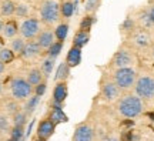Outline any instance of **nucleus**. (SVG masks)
I'll return each mask as SVG.
<instances>
[{
	"instance_id": "nucleus-44",
	"label": "nucleus",
	"mask_w": 154,
	"mask_h": 141,
	"mask_svg": "<svg viewBox=\"0 0 154 141\" xmlns=\"http://www.w3.org/2000/svg\"><path fill=\"white\" fill-rule=\"evenodd\" d=\"M6 141H17V140H14V138H7Z\"/></svg>"
},
{
	"instance_id": "nucleus-42",
	"label": "nucleus",
	"mask_w": 154,
	"mask_h": 141,
	"mask_svg": "<svg viewBox=\"0 0 154 141\" xmlns=\"http://www.w3.org/2000/svg\"><path fill=\"white\" fill-rule=\"evenodd\" d=\"M5 24H6L5 22H2V20H0V32L2 33H3V30H5Z\"/></svg>"
},
{
	"instance_id": "nucleus-25",
	"label": "nucleus",
	"mask_w": 154,
	"mask_h": 141,
	"mask_svg": "<svg viewBox=\"0 0 154 141\" xmlns=\"http://www.w3.org/2000/svg\"><path fill=\"white\" fill-rule=\"evenodd\" d=\"M53 67H54V60L53 59H46L43 60V63H42V67H40V70L43 73L44 77H50L51 74V71H53Z\"/></svg>"
},
{
	"instance_id": "nucleus-41",
	"label": "nucleus",
	"mask_w": 154,
	"mask_h": 141,
	"mask_svg": "<svg viewBox=\"0 0 154 141\" xmlns=\"http://www.w3.org/2000/svg\"><path fill=\"white\" fill-rule=\"evenodd\" d=\"M103 141H119L117 138H114V137H107V138H104Z\"/></svg>"
},
{
	"instance_id": "nucleus-6",
	"label": "nucleus",
	"mask_w": 154,
	"mask_h": 141,
	"mask_svg": "<svg viewBox=\"0 0 154 141\" xmlns=\"http://www.w3.org/2000/svg\"><path fill=\"white\" fill-rule=\"evenodd\" d=\"M20 33L24 38H34L40 34V23L36 19H27L22 23Z\"/></svg>"
},
{
	"instance_id": "nucleus-43",
	"label": "nucleus",
	"mask_w": 154,
	"mask_h": 141,
	"mask_svg": "<svg viewBox=\"0 0 154 141\" xmlns=\"http://www.w3.org/2000/svg\"><path fill=\"white\" fill-rule=\"evenodd\" d=\"M3 44H5V43H3V40L0 38V51H2V50H3V49H5V47H3Z\"/></svg>"
},
{
	"instance_id": "nucleus-3",
	"label": "nucleus",
	"mask_w": 154,
	"mask_h": 141,
	"mask_svg": "<svg viewBox=\"0 0 154 141\" xmlns=\"http://www.w3.org/2000/svg\"><path fill=\"white\" fill-rule=\"evenodd\" d=\"M114 83L119 88H130L136 84V71L130 67L117 69L114 73Z\"/></svg>"
},
{
	"instance_id": "nucleus-20",
	"label": "nucleus",
	"mask_w": 154,
	"mask_h": 141,
	"mask_svg": "<svg viewBox=\"0 0 154 141\" xmlns=\"http://www.w3.org/2000/svg\"><path fill=\"white\" fill-rule=\"evenodd\" d=\"M0 11H2L3 16H11L16 11V5L11 0H5L0 6Z\"/></svg>"
},
{
	"instance_id": "nucleus-23",
	"label": "nucleus",
	"mask_w": 154,
	"mask_h": 141,
	"mask_svg": "<svg viewBox=\"0 0 154 141\" xmlns=\"http://www.w3.org/2000/svg\"><path fill=\"white\" fill-rule=\"evenodd\" d=\"M24 46H26V41H24L23 37H16L11 40V51L13 53L22 54L23 50H24Z\"/></svg>"
},
{
	"instance_id": "nucleus-35",
	"label": "nucleus",
	"mask_w": 154,
	"mask_h": 141,
	"mask_svg": "<svg viewBox=\"0 0 154 141\" xmlns=\"http://www.w3.org/2000/svg\"><path fill=\"white\" fill-rule=\"evenodd\" d=\"M9 130V118L6 115H0V131Z\"/></svg>"
},
{
	"instance_id": "nucleus-2",
	"label": "nucleus",
	"mask_w": 154,
	"mask_h": 141,
	"mask_svg": "<svg viewBox=\"0 0 154 141\" xmlns=\"http://www.w3.org/2000/svg\"><path fill=\"white\" fill-rule=\"evenodd\" d=\"M40 16H42V20L46 23H54L59 20V16H60V5L57 0H46L43 5H42V9H40Z\"/></svg>"
},
{
	"instance_id": "nucleus-12",
	"label": "nucleus",
	"mask_w": 154,
	"mask_h": 141,
	"mask_svg": "<svg viewBox=\"0 0 154 141\" xmlns=\"http://www.w3.org/2000/svg\"><path fill=\"white\" fill-rule=\"evenodd\" d=\"M40 51H42V47L38 46L37 41H29L24 46L22 56L24 59H34V57H37L40 54Z\"/></svg>"
},
{
	"instance_id": "nucleus-46",
	"label": "nucleus",
	"mask_w": 154,
	"mask_h": 141,
	"mask_svg": "<svg viewBox=\"0 0 154 141\" xmlns=\"http://www.w3.org/2000/svg\"><path fill=\"white\" fill-rule=\"evenodd\" d=\"M153 56H154V49H153Z\"/></svg>"
},
{
	"instance_id": "nucleus-11",
	"label": "nucleus",
	"mask_w": 154,
	"mask_h": 141,
	"mask_svg": "<svg viewBox=\"0 0 154 141\" xmlns=\"http://www.w3.org/2000/svg\"><path fill=\"white\" fill-rule=\"evenodd\" d=\"M103 96H104L106 100H116V98L119 97V94H120V88L117 87L116 83H111V81H107L104 83V86H103Z\"/></svg>"
},
{
	"instance_id": "nucleus-36",
	"label": "nucleus",
	"mask_w": 154,
	"mask_h": 141,
	"mask_svg": "<svg viewBox=\"0 0 154 141\" xmlns=\"http://www.w3.org/2000/svg\"><path fill=\"white\" fill-rule=\"evenodd\" d=\"M46 88H47L46 83H40V84H37V86H36V88H34V91H36V96L42 97L44 93H46Z\"/></svg>"
},
{
	"instance_id": "nucleus-14",
	"label": "nucleus",
	"mask_w": 154,
	"mask_h": 141,
	"mask_svg": "<svg viewBox=\"0 0 154 141\" xmlns=\"http://www.w3.org/2000/svg\"><path fill=\"white\" fill-rule=\"evenodd\" d=\"M37 43L42 49H49L51 44L54 43V34L49 30H44V32H40V34L37 36Z\"/></svg>"
},
{
	"instance_id": "nucleus-13",
	"label": "nucleus",
	"mask_w": 154,
	"mask_h": 141,
	"mask_svg": "<svg viewBox=\"0 0 154 141\" xmlns=\"http://www.w3.org/2000/svg\"><path fill=\"white\" fill-rule=\"evenodd\" d=\"M80 61H82V49L73 46L72 49L69 50V53H67L66 63L69 64V67L72 69V67H76V66L80 64Z\"/></svg>"
},
{
	"instance_id": "nucleus-29",
	"label": "nucleus",
	"mask_w": 154,
	"mask_h": 141,
	"mask_svg": "<svg viewBox=\"0 0 154 141\" xmlns=\"http://www.w3.org/2000/svg\"><path fill=\"white\" fill-rule=\"evenodd\" d=\"M60 13L64 17L73 16V13H74V5H73L72 2H66V3H63V5L60 6Z\"/></svg>"
},
{
	"instance_id": "nucleus-19",
	"label": "nucleus",
	"mask_w": 154,
	"mask_h": 141,
	"mask_svg": "<svg viewBox=\"0 0 154 141\" xmlns=\"http://www.w3.org/2000/svg\"><path fill=\"white\" fill-rule=\"evenodd\" d=\"M17 32H19V29H17L16 22H13V20H10V22H6L5 30H3V34H5V37H7V38L14 37V36L17 34Z\"/></svg>"
},
{
	"instance_id": "nucleus-27",
	"label": "nucleus",
	"mask_w": 154,
	"mask_h": 141,
	"mask_svg": "<svg viewBox=\"0 0 154 141\" xmlns=\"http://www.w3.org/2000/svg\"><path fill=\"white\" fill-rule=\"evenodd\" d=\"M67 33H69V26L67 24H60L57 26V29L54 30V37L59 40V41H64V38L67 37Z\"/></svg>"
},
{
	"instance_id": "nucleus-16",
	"label": "nucleus",
	"mask_w": 154,
	"mask_h": 141,
	"mask_svg": "<svg viewBox=\"0 0 154 141\" xmlns=\"http://www.w3.org/2000/svg\"><path fill=\"white\" fill-rule=\"evenodd\" d=\"M88 40H90V34H88V32H83V30H80V32L76 33V36H74V38H73V46H74V47H79V49H82V47H84V46L88 43Z\"/></svg>"
},
{
	"instance_id": "nucleus-24",
	"label": "nucleus",
	"mask_w": 154,
	"mask_h": 141,
	"mask_svg": "<svg viewBox=\"0 0 154 141\" xmlns=\"http://www.w3.org/2000/svg\"><path fill=\"white\" fill-rule=\"evenodd\" d=\"M38 101H40V97L38 96H32V97H29V100L26 101V104H24V111L27 114H32L36 110V107H37Z\"/></svg>"
},
{
	"instance_id": "nucleus-39",
	"label": "nucleus",
	"mask_w": 154,
	"mask_h": 141,
	"mask_svg": "<svg viewBox=\"0 0 154 141\" xmlns=\"http://www.w3.org/2000/svg\"><path fill=\"white\" fill-rule=\"evenodd\" d=\"M149 16H150V20L154 23V6L149 10Z\"/></svg>"
},
{
	"instance_id": "nucleus-28",
	"label": "nucleus",
	"mask_w": 154,
	"mask_h": 141,
	"mask_svg": "<svg viewBox=\"0 0 154 141\" xmlns=\"http://www.w3.org/2000/svg\"><path fill=\"white\" fill-rule=\"evenodd\" d=\"M14 60V53L11 51V49H3L0 51V61L2 63H5V64H9Z\"/></svg>"
},
{
	"instance_id": "nucleus-30",
	"label": "nucleus",
	"mask_w": 154,
	"mask_h": 141,
	"mask_svg": "<svg viewBox=\"0 0 154 141\" xmlns=\"http://www.w3.org/2000/svg\"><path fill=\"white\" fill-rule=\"evenodd\" d=\"M23 136H24V127H19V125H14L10 130V138H14L17 141H22Z\"/></svg>"
},
{
	"instance_id": "nucleus-1",
	"label": "nucleus",
	"mask_w": 154,
	"mask_h": 141,
	"mask_svg": "<svg viewBox=\"0 0 154 141\" xmlns=\"http://www.w3.org/2000/svg\"><path fill=\"white\" fill-rule=\"evenodd\" d=\"M119 111L127 118H134L143 113L141 98L137 96H124L119 101Z\"/></svg>"
},
{
	"instance_id": "nucleus-22",
	"label": "nucleus",
	"mask_w": 154,
	"mask_h": 141,
	"mask_svg": "<svg viewBox=\"0 0 154 141\" xmlns=\"http://www.w3.org/2000/svg\"><path fill=\"white\" fill-rule=\"evenodd\" d=\"M61 50H63V43H61V41H54V43L47 49V54H49L50 59L54 60L59 57V54L61 53Z\"/></svg>"
},
{
	"instance_id": "nucleus-33",
	"label": "nucleus",
	"mask_w": 154,
	"mask_h": 141,
	"mask_svg": "<svg viewBox=\"0 0 154 141\" xmlns=\"http://www.w3.org/2000/svg\"><path fill=\"white\" fill-rule=\"evenodd\" d=\"M16 13L19 17H26L27 16V13H29V9H27V6L26 5H17L16 6Z\"/></svg>"
},
{
	"instance_id": "nucleus-18",
	"label": "nucleus",
	"mask_w": 154,
	"mask_h": 141,
	"mask_svg": "<svg viewBox=\"0 0 154 141\" xmlns=\"http://www.w3.org/2000/svg\"><path fill=\"white\" fill-rule=\"evenodd\" d=\"M42 78H43V73H42V70H38V69H33V70L29 71L27 74V81L29 84L32 87H36L37 84H40L42 83Z\"/></svg>"
},
{
	"instance_id": "nucleus-26",
	"label": "nucleus",
	"mask_w": 154,
	"mask_h": 141,
	"mask_svg": "<svg viewBox=\"0 0 154 141\" xmlns=\"http://www.w3.org/2000/svg\"><path fill=\"white\" fill-rule=\"evenodd\" d=\"M13 123H14V125L24 127L26 123H27V113H26V111H17V113L13 115Z\"/></svg>"
},
{
	"instance_id": "nucleus-5",
	"label": "nucleus",
	"mask_w": 154,
	"mask_h": 141,
	"mask_svg": "<svg viewBox=\"0 0 154 141\" xmlns=\"http://www.w3.org/2000/svg\"><path fill=\"white\" fill-rule=\"evenodd\" d=\"M136 94L140 98H153L154 97V78L141 77L136 81Z\"/></svg>"
},
{
	"instance_id": "nucleus-21",
	"label": "nucleus",
	"mask_w": 154,
	"mask_h": 141,
	"mask_svg": "<svg viewBox=\"0 0 154 141\" xmlns=\"http://www.w3.org/2000/svg\"><path fill=\"white\" fill-rule=\"evenodd\" d=\"M133 41H134V44L138 46V47H146V46L150 43V37H149V34H147V33L140 32V33H137V34L133 37Z\"/></svg>"
},
{
	"instance_id": "nucleus-38",
	"label": "nucleus",
	"mask_w": 154,
	"mask_h": 141,
	"mask_svg": "<svg viewBox=\"0 0 154 141\" xmlns=\"http://www.w3.org/2000/svg\"><path fill=\"white\" fill-rule=\"evenodd\" d=\"M121 141H131V131H127L121 136Z\"/></svg>"
},
{
	"instance_id": "nucleus-17",
	"label": "nucleus",
	"mask_w": 154,
	"mask_h": 141,
	"mask_svg": "<svg viewBox=\"0 0 154 141\" xmlns=\"http://www.w3.org/2000/svg\"><path fill=\"white\" fill-rule=\"evenodd\" d=\"M50 120L54 123V124H59V123H64L67 121V115L64 114L61 107H53L51 109V113H50Z\"/></svg>"
},
{
	"instance_id": "nucleus-8",
	"label": "nucleus",
	"mask_w": 154,
	"mask_h": 141,
	"mask_svg": "<svg viewBox=\"0 0 154 141\" xmlns=\"http://www.w3.org/2000/svg\"><path fill=\"white\" fill-rule=\"evenodd\" d=\"M94 138V131L88 124H80L77 125L73 141H93Z\"/></svg>"
},
{
	"instance_id": "nucleus-31",
	"label": "nucleus",
	"mask_w": 154,
	"mask_h": 141,
	"mask_svg": "<svg viewBox=\"0 0 154 141\" xmlns=\"http://www.w3.org/2000/svg\"><path fill=\"white\" fill-rule=\"evenodd\" d=\"M93 23H94V17L93 16L84 17V19L82 20V23H80V30H83V32H88L90 27L93 26Z\"/></svg>"
},
{
	"instance_id": "nucleus-34",
	"label": "nucleus",
	"mask_w": 154,
	"mask_h": 141,
	"mask_svg": "<svg viewBox=\"0 0 154 141\" xmlns=\"http://www.w3.org/2000/svg\"><path fill=\"white\" fill-rule=\"evenodd\" d=\"M97 6H100V0H87V5H86V10L87 11H93L97 9Z\"/></svg>"
},
{
	"instance_id": "nucleus-9",
	"label": "nucleus",
	"mask_w": 154,
	"mask_h": 141,
	"mask_svg": "<svg viewBox=\"0 0 154 141\" xmlns=\"http://www.w3.org/2000/svg\"><path fill=\"white\" fill-rule=\"evenodd\" d=\"M133 63V57L131 54L127 51V50H120L114 54V59H113V64L117 67V69H126Z\"/></svg>"
},
{
	"instance_id": "nucleus-37",
	"label": "nucleus",
	"mask_w": 154,
	"mask_h": 141,
	"mask_svg": "<svg viewBox=\"0 0 154 141\" xmlns=\"http://www.w3.org/2000/svg\"><path fill=\"white\" fill-rule=\"evenodd\" d=\"M133 26H134V23H133L131 19H127L126 22L123 23V29L124 30H130V29H133Z\"/></svg>"
},
{
	"instance_id": "nucleus-10",
	"label": "nucleus",
	"mask_w": 154,
	"mask_h": 141,
	"mask_svg": "<svg viewBox=\"0 0 154 141\" xmlns=\"http://www.w3.org/2000/svg\"><path fill=\"white\" fill-rule=\"evenodd\" d=\"M66 97H67V83L66 81L57 83L54 86V90H53V103L63 104Z\"/></svg>"
},
{
	"instance_id": "nucleus-45",
	"label": "nucleus",
	"mask_w": 154,
	"mask_h": 141,
	"mask_svg": "<svg viewBox=\"0 0 154 141\" xmlns=\"http://www.w3.org/2000/svg\"><path fill=\"white\" fill-rule=\"evenodd\" d=\"M0 91H2V83H0Z\"/></svg>"
},
{
	"instance_id": "nucleus-40",
	"label": "nucleus",
	"mask_w": 154,
	"mask_h": 141,
	"mask_svg": "<svg viewBox=\"0 0 154 141\" xmlns=\"http://www.w3.org/2000/svg\"><path fill=\"white\" fill-rule=\"evenodd\" d=\"M5 70H6V64L0 61V74H2V73H5Z\"/></svg>"
},
{
	"instance_id": "nucleus-7",
	"label": "nucleus",
	"mask_w": 154,
	"mask_h": 141,
	"mask_svg": "<svg viewBox=\"0 0 154 141\" xmlns=\"http://www.w3.org/2000/svg\"><path fill=\"white\" fill-rule=\"evenodd\" d=\"M56 130V124L51 121L50 118L47 120H43V121H40L38 123V127H37V137L40 140H49L50 137L53 136V133Z\"/></svg>"
},
{
	"instance_id": "nucleus-15",
	"label": "nucleus",
	"mask_w": 154,
	"mask_h": 141,
	"mask_svg": "<svg viewBox=\"0 0 154 141\" xmlns=\"http://www.w3.org/2000/svg\"><path fill=\"white\" fill-rule=\"evenodd\" d=\"M70 76V67L67 64L66 61L64 63H60L59 67H57V71H56V76H54V80L57 83L60 81H66L67 78Z\"/></svg>"
},
{
	"instance_id": "nucleus-4",
	"label": "nucleus",
	"mask_w": 154,
	"mask_h": 141,
	"mask_svg": "<svg viewBox=\"0 0 154 141\" xmlns=\"http://www.w3.org/2000/svg\"><path fill=\"white\" fill-rule=\"evenodd\" d=\"M10 90H11V96L14 97V100H24L32 96V86L29 84L27 80L16 77L13 78V81L10 84Z\"/></svg>"
},
{
	"instance_id": "nucleus-32",
	"label": "nucleus",
	"mask_w": 154,
	"mask_h": 141,
	"mask_svg": "<svg viewBox=\"0 0 154 141\" xmlns=\"http://www.w3.org/2000/svg\"><path fill=\"white\" fill-rule=\"evenodd\" d=\"M20 107H19V104H17V101H9V103L6 104V110H7V113L9 114H14L17 113V111H20Z\"/></svg>"
}]
</instances>
